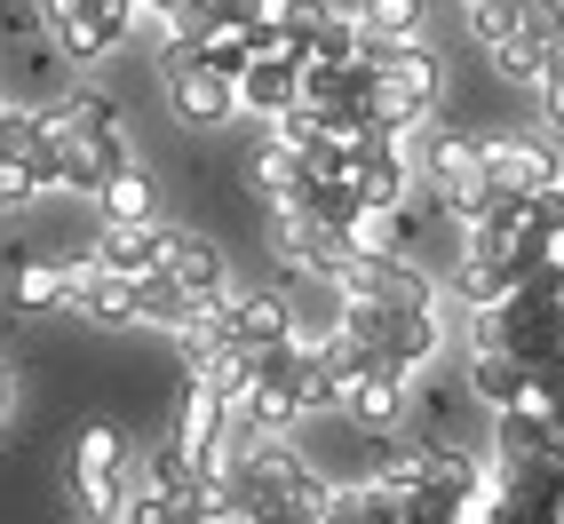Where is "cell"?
Returning <instances> with one entry per match:
<instances>
[{
    "label": "cell",
    "instance_id": "3957f363",
    "mask_svg": "<svg viewBox=\"0 0 564 524\" xmlns=\"http://www.w3.org/2000/svg\"><path fill=\"white\" fill-rule=\"evenodd\" d=\"M135 0H41V32H48V48L80 72V64H104L111 48L135 32Z\"/></svg>",
    "mask_w": 564,
    "mask_h": 524
},
{
    "label": "cell",
    "instance_id": "5b68a950",
    "mask_svg": "<svg viewBox=\"0 0 564 524\" xmlns=\"http://www.w3.org/2000/svg\"><path fill=\"white\" fill-rule=\"evenodd\" d=\"M271 32H279V48L303 64V72L358 56V24H350L343 0H279V9H271Z\"/></svg>",
    "mask_w": 564,
    "mask_h": 524
},
{
    "label": "cell",
    "instance_id": "9c48e42d",
    "mask_svg": "<svg viewBox=\"0 0 564 524\" xmlns=\"http://www.w3.org/2000/svg\"><path fill=\"white\" fill-rule=\"evenodd\" d=\"M88 207H96V222H160V192H152V175H143V167L111 175Z\"/></svg>",
    "mask_w": 564,
    "mask_h": 524
},
{
    "label": "cell",
    "instance_id": "6da1fadb",
    "mask_svg": "<svg viewBox=\"0 0 564 524\" xmlns=\"http://www.w3.org/2000/svg\"><path fill=\"white\" fill-rule=\"evenodd\" d=\"M135 152H128V120H120V103H111L104 88L88 80H72L64 96L41 103V183H48V199L72 192V199H96L111 175H128Z\"/></svg>",
    "mask_w": 564,
    "mask_h": 524
},
{
    "label": "cell",
    "instance_id": "7a4b0ae2",
    "mask_svg": "<svg viewBox=\"0 0 564 524\" xmlns=\"http://www.w3.org/2000/svg\"><path fill=\"white\" fill-rule=\"evenodd\" d=\"M72 509H80V524H120L128 516V493H135V437L120 422H88L80 445H72Z\"/></svg>",
    "mask_w": 564,
    "mask_h": 524
},
{
    "label": "cell",
    "instance_id": "30bf717a",
    "mask_svg": "<svg viewBox=\"0 0 564 524\" xmlns=\"http://www.w3.org/2000/svg\"><path fill=\"white\" fill-rule=\"evenodd\" d=\"M9 405H17V373H9V358H0V422H9Z\"/></svg>",
    "mask_w": 564,
    "mask_h": 524
},
{
    "label": "cell",
    "instance_id": "ba28073f",
    "mask_svg": "<svg viewBox=\"0 0 564 524\" xmlns=\"http://www.w3.org/2000/svg\"><path fill=\"white\" fill-rule=\"evenodd\" d=\"M294 103H303V64H294L286 48L279 56H254L239 72V111H254V120H286Z\"/></svg>",
    "mask_w": 564,
    "mask_h": 524
},
{
    "label": "cell",
    "instance_id": "52a82bcc",
    "mask_svg": "<svg viewBox=\"0 0 564 524\" xmlns=\"http://www.w3.org/2000/svg\"><path fill=\"white\" fill-rule=\"evenodd\" d=\"M350 24H358V56H398V48L430 41V9L422 0H358Z\"/></svg>",
    "mask_w": 564,
    "mask_h": 524
},
{
    "label": "cell",
    "instance_id": "277c9868",
    "mask_svg": "<svg viewBox=\"0 0 564 524\" xmlns=\"http://www.w3.org/2000/svg\"><path fill=\"white\" fill-rule=\"evenodd\" d=\"M160 88H167V111L183 128H199V135H223L239 120V88L223 80V72H207L192 48H167L160 41Z\"/></svg>",
    "mask_w": 564,
    "mask_h": 524
},
{
    "label": "cell",
    "instance_id": "8992f818",
    "mask_svg": "<svg viewBox=\"0 0 564 524\" xmlns=\"http://www.w3.org/2000/svg\"><path fill=\"white\" fill-rule=\"evenodd\" d=\"M160 279L167 286H183L199 310H215L223 294H231V262H223V247L207 239V231H183L175 222V239H167V262H160Z\"/></svg>",
    "mask_w": 564,
    "mask_h": 524
}]
</instances>
